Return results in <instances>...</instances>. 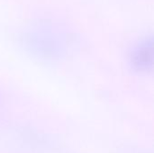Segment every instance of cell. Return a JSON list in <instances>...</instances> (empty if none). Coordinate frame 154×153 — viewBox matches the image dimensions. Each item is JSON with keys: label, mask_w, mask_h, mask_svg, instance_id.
Masks as SVG:
<instances>
[{"label": "cell", "mask_w": 154, "mask_h": 153, "mask_svg": "<svg viewBox=\"0 0 154 153\" xmlns=\"http://www.w3.org/2000/svg\"><path fill=\"white\" fill-rule=\"evenodd\" d=\"M132 65L138 72L151 70L153 63V42L148 39L141 42L132 54Z\"/></svg>", "instance_id": "obj_1"}]
</instances>
